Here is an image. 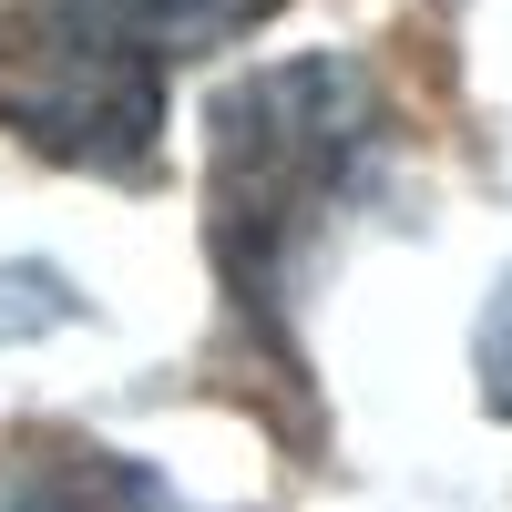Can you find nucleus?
<instances>
[{"label":"nucleus","mask_w":512,"mask_h":512,"mask_svg":"<svg viewBox=\"0 0 512 512\" xmlns=\"http://www.w3.org/2000/svg\"><path fill=\"white\" fill-rule=\"evenodd\" d=\"M482 379H492V410H512V287L492 297V328H482Z\"/></svg>","instance_id":"7ed1b4c3"},{"label":"nucleus","mask_w":512,"mask_h":512,"mask_svg":"<svg viewBox=\"0 0 512 512\" xmlns=\"http://www.w3.org/2000/svg\"><path fill=\"white\" fill-rule=\"evenodd\" d=\"M267 11L277 0H0V123L52 164L144 185L164 144V72Z\"/></svg>","instance_id":"f03ea898"},{"label":"nucleus","mask_w":512,"mask_h":512,"mask_svg":"<svg viewBox=\"0 0 512 512\" xmlns=\"http://www.w3.org/2000/svg\"><path fill=\"white\" fill-rule=\"evenodd\" d=\"M205 134H216V185H205L216 277H226L236 318L256 338H287L297 287H308L338 205L369 185L379 144H390L379 93H369L359 62L297 52V62H267V72L226 82Z\"/></svg>","instance_id":"f257e3e1"}]
</instances>
